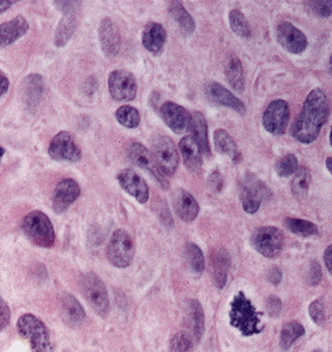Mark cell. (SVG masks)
<instances>
[{
	"label": "cell",
	"mask_w": 332,
	"mask_h": 352,
	"mask_svg": "<svg viewBox=\"0 0 332 352\" xmlns=\"http://www.w3.org/2000/svg\"><path fill=\"white\" fill-rule=\"evenodd\" d=\"M330 116V102L322 89H313L307 95L291 127V136L302 144H313Z\"/></svg>",
	"instance_id": "cell-1"
},
{
	"label": "cell",
	"mask_w": 332,
	"mask_h": 352,
	"mask_svg": "<svg viewBox=\"0 0 332 352\" xmlns=\"http://www.w3.org/2000/svg\"><path fill=\"white\" fill-rule=\"evenodd\" d=\"M229 319L230 325L238 329L244 336H253L263 331L261 314L243 292L236 294L230 302Z\"/></svg>",
	"instance_id": "cell-2"
},
{
	"label": "cell",
	"mask_w": 332,
	"mask_h": 352,
	"mask_svg": "<svg viewBox=\"0 0 332 352\" xmlns=\"http://www.w3.org/2000/svg\"><path fill=\"white\" fill-rule=\"evenodd\" d=\"M23 232L26 238L41 248H52L55 244V230L52 221L41 210H33L23 219Z\"/></svg>",
	"instance_id": "cell-3"
},
{
	"label": "cell",
	"mask_w": 332,
	"mask_h": 352,
	"mask_svg": "<svg viewBox=\"0 0 332 352\" xmlns=\"http://www.w3.org/2000/svg\"><path fill=\"white\" fill-rule=\"evenodd\" d=\"M18 333L25 339L33 352H52L50 333L45 324L33 314H24L16 322Z\"/></svg>",
	"instance_id": "cell-4"
},
{
	"label": "cell",
	"mask_w": 332,
	"mask_h": 352,
	"mask_svg": "<svg viewBox=\"0 0 332 352\" xmlns=\"http://www.w3.org/2000/svg\"><path fill=\"white\" fill-rule=\"evenodd\" d=\"M82 295L95 313L101 318H106L110 314V298L104 281L95 273L82 275L80 281Z\"/></svg>",
	"instance_id": "cell-5"
},
{
	"label": "cell",
	"mask_w": 332,
	"mask_h": 352,
	"mask_svg": "<svg viewBox=\"0 0 332 352\" xmlns=\"http://www.w3.org/2000/svg\"><path fill=\"white\" fill-rule=\"evenodd\" d=\"M136 244L130 233L124 229H118L111 235L109 245H107V259L113 267H127L135 258Z\"/></svg>",
	"instance_id": "cell-6"
},
{
	"label": "cell",
	"mask_w": 332,
	"mask_h": 352,
	"mask_svg": "<svg viewBox=\"0 0 332 352\" xmlns=\"http://www.w3.org/2000/svg\"><path fill=\"white\" fill-rule=\"evenodd\" d=\"M285 238L280 229L276 227H261L250 235L252 247L267 259H275L284 248Z\"/></svg>",
	"instance_id": "cell-7"
},
{
	"label": "cell",
	"mask_w": 332,
	"mask_h": 352,
	"mask_svg": "<svg viewBox=\"0 0 332 352\" xmlns=\"http://www.w3.org/2000/svg\"><path fill=\"white\" fill-rule=\"evenodd\" d=\"M152 156L166 177L173 176L179 164V155L168 136H156L152 141Z\"/></svg>",
	"instance_id": "cell-8"
},
{
	"label": "cell",
	"mask_w": 332,
	"mask_h": 352,
	"mask_svg": "<svg viewBox=\"0 0 332 352\" xmlns=\"http://www.w3.org/2000/svg\"><path fill=\"white\" fill-rule=\"evenodd\" d=\"M127 156L130 158L132 164L140 167L141 170H147L151 176L155 177V179L163 189L170 188L168 178L164 176L161 170L158 168L152 153L147 147H144V144L136 142V141H131L127 146Z\"/></svg>",
	"instance_id": "cell-9"
},
{
	"label": "cell",
	"mask_w": 332,
	"mask_h": 352,
	"mask_svg": "<svg viewBox=\"0 0 332 352\" xmlns=\"http://www.w3.org/2000/svg\"><path fill=\"white\" fill-rule=\"evenodd\" d=\"M49 156L58 162L78 164L82 158V152L71 133L61 131L54 136L50 142Z\"/></svg>",
	"instance_id": "cell-10"
},
{
	"label": "cell",
	"mask_w": 332,
	"mask_h": 352,
	"mask_svg": "<svg viewBox=\"0 0 332 352\" xmlns=\"http://www.w3.org/2000/svg\"><path fill=\"white\" fill-rule=\"evenodd\" d=\"M290 120V107L285 100H274L263 113V126L274 136L285 133Z\"/></svg>",
	"instance_id": "cell-11"
},
{
	"label": "cell",
	"mask_w": 332,
	"mask_h": 352,
	"mask_svg": "<svg viewBox=\"0 0 332 352\" xmlns=\"http://www.w3.org/2000/svg\"><path fill=\"white\" fill-rule=\"evenodd\" d=\"M109 91L111 98L116 101H132L137 95L136 78L130 72L115 70L109 76Z\"/></svg>",
	"instance_id": "cell-12"
},
{
	"label": "cell",
	"mask_w": 332,
	"mask_h": 352,
	"mask_svg": "<svg viewBox=\"0 0 332 352\" xmlns=\"http://www.w3.org/2000/svg\"><path fill=\"white\" fill-rule=\"evenodd\" d=\"M278 41L287 52L300 55L307 50V38L290 21H283L276 28Z\"/></svg>",
	"instance_id": "cell-13"
},
{
	"label": "cell",
	"mask_w": 332,
	"mask_h": 352,
	"mask_svg": "<svg viewBox=\"0 0 332 352\" xmlns=\"http://www.w3.org/2000/svg\"><path fill=\"white\" fill-rule=\"evenodd\" d=\"M98 40L104 56L112 59L118 55L121 47V34L113 20L106 16L98 26Z\"/></svg>",
	"instance_id": "cell-14"
},
{
	"label": "cell",
	"mask_w": 332,
	"mask_h": 352,
	"mask_svg": "<svg viewBox=\"0 0 332 352\" xmlns=\"http://www.w3.org/2000/svg\"><path fill=\"white\" fill-rule=\"evenodd\" d=\"M81 195V188L76 181L71 178H65L60 181L54 189L52 196V209L56 214L64 213L72 203Z\"/></svg>",
	"instance_id": "cell-15"
},
{
	"label": "cell",
	"mask_w": 332,
	"mask_h": 352,
	"mask_svg": "<svg viewBox=\"0 0 332 352\" xmlns=\"http://www.w3.org/2000/svg\"><path fill=\"white\" fill-rule=\"evenodd\" d=\"M118 184L130 196L135 197L138 203H147L150 198V188L144 178L131 168L122 170L118 175Z\"/></svg>",
	"instance_id": "cell-16"
},
{
	"label": "cell",
	"mask_w": 332,
	"mask_h": 352,
	"mask_svg": "<svg viewBox=\"0 0 332 352\" xmlns=\"http://www.w3.org/2000/svg\"><path fill=\"white\" fill-rule=\"evenodd\" d=\"M206 95L212 104H218V106H224L229 107L232 110L238 112L239 115H244L247 112V107L241 98H236L228 89L221 85L219 82H208L206 85Z\"/></svg>",
	"instance_id": "cell-17"
},
{
	"label": "cell",
	"mask_w": 332,
	"mask_h": 352,
	"mask_svg": "<svg viewBox=\"0 0 332 352\" xmlns=\"http://www.w3.org/2000/svg\"><path fill=\"white\" fill-rule=\"evenodd\" d=\"M159 113L164 124H167L177 135L188 130L190 113L181 104L167 101L161 106Z\"/></svg>",
	"instance_id": "cell-18"
},
{
	"label": "cell",
	"mask_w": 332,
	"mask_h": 352,
	"mask_svg": "<svg viewBox=\"0 0 332 352\" xmlns=\"http://www.w3.org/2000/svg\"><path fill=\"white\" fill-rule=\"evenodd\" d=\"M172 202L176 214L183 222H193L199 213V204L196 198L186 189H175L172 195Z\"/></svg>",
	"instance_id": "cell-19"
},
{
	"label": "cell",
	"mask_w": 332,
	"mask_h": 352,
	"mask_svg": "<svg viewBox=\"0 0 332 352\" xmlns=\"http://www.w3.org/2000/svg\"><path fill=\"white\" fill-rule=\"evenodd\" d=\"M210 267H212V275H213V280H214L215 287L218 289H223L227 285L228 280L229 269H230V255L228 250L221 247L212 249L210 255Z\"/></svg>",
	"instance_id": "cell-20"
},
{
	"label": "cell",
	"mask_w": 332,
	"mask_h": 352,
	"mask_svg": "<svg viewBox=\"0 0 332 352\" xmlns=\"http://www.w3.org/2000/svg\"><path fill=\"white\" fill-rule=\"evenodd\" d=\"M29 30V23L25 16L18 15L14 19L0 24V46L12 45L20 38H23Z\"/></svg>",
	"instance_id": "cell-21"
},
{
	"label": "cell",
	"mask_w": 332,
	"mask_h": 352,
	"mask_svg": "<svg viewBox=\"0 0 332 352\" xmlns=\"http://www.w3.org/2000/svg\"><path fill=\"white\" fill-rule=\"evenodd\" d=\"M60 314L69 327H78L86 319V313L82 305L71 294H65L60 302Z\"/></svg>",
	"instance_id": "cell-22"
},
{
	"label": "cell",
	"mask_w": 332,
	"mask_h": 352,
	"mask_svg": "<svg viewBox=\"0 0 332 352\" xmlns=\"http://www.w3.org/2000/svg\"><path fill=\"white\" fill-rule=\"evenodd\" d=\"M167 33L162 24L159 23H148L142 33V44L153 55H158L163 52L166 44Z\"/></svg>",
	"instance_id": "cell-23"
},
{
	"label": "cell",
	"mask_w": 332,
	"mask_h": 352,
	"mask_svg": "<svg viewBox=\"0 0 332 352\" xmlns=\"http://www.w3.org/2000/svg\"><path fill=\"white\" fill-rule=\"evenodd\" d=\"M179 150L182 153L183 162L190 172H199L202 168V151L192 136H186L179 141Z\"/></svg>",
	"instance_id": "cell-24"
},
{
	"label": "cell",
	"mask_w": 332,
	"mask_h": 352,
	"mask_svg": "<svg viewBox=\"0 0 332 352\" xmlns=\"http://www.w3.org/2000/svg\"><path fill=\"white\" fill-rule=\"evenodd\" d=\"M187 319H188L189 327H190V336L193 341L199 342L203 338L204 329H206V318L203 311L202 305L198 300L187 301Z\"/></svg>",
	"instance_id": "cell-25"
},
{
	"label": "cell",
	"mask_w": 332,
	"mask_h": 352,
	"mask_svg": "<svg viewBox=\"0 0 332 352\" xmlns=\"http://www.w3.org/2000/svg\"><path fill=\"white\" fill-rule=\"evenodd\" d=\"M189 130L192 131L193 136L202 153L209 155L210 153V144L208 140V124L206 118L201 112L195 111L190 113V121H189Z\"/></svg>",
	"instance_id": "cell-26"
},
{
	"label": "cell",
	"mask_w": 332,
	"mask_h": 352,
	"mask_svg": "<svg viewBox=\"0 0 332 352\" xmlns=\"http://www.w3.org/2000/svg\"><path fill=\"white\" fill-rule=\"evenodd\" d=\"M78 13H66L59 21L56 32L54 35V44L56 47L64 46L71 40L78 25Z\"/></svg>",
	"instance_id": "cell-27"
},
{
	"label": "cell",
	"mask_w": 332,
	"mask_h": 352,
	"mask_svg": "<svg viewBox=\"0 0 332 352\" xmlns=\"http://www.w3.org/2000/svg\"><path fill=\"white\" fill-rule=\"evenodd\" d=\"M44 94V80L38 74H32L23 82V98L29 107L39 104Z\"/></svg>",
	"instance_id": "cell-28"
},
{
	"label": "cell",
	"mask_w": 332,
	"mask_h": 352,
	"mask_svg": "<svg viewBox=\"0 0 332 352\" xmlns=\"http://www.w3.org/2000/svg\"><path fill=\"white\" fill-rule=\"evenodd\" d=\"M170 16L184 35H190L196 30V21L184 8L182 1H170Z\"/></svg>",
	"instance_id": "cell-29"
},
{
	"label": "cell",
	"mask_w": 332,
	"mask_h": 352,
	"mask_svg": "<svg viewBox=\"0 0 332 352\" xmlns=\"http://www.w3.org/2000/svg\"><path fill=\"white\" fill-rule=\"evenodd\" d=\"M225 76L228 80L229 85L234 89L235 91L243 92L245 89V75L241 60L236 56H232L228 64L225 66Z\"/></svg>",
	"instance_id": "cell-30"
},
{
	"label": "cell",
	"mask_w": 332,
	"mask_h": 352,
	"mask_svg": "<svg viewBox=\"0 0 332 352\" xmlns=\"http://www.w3.org/2000/svg\"><path fill=\"white\" fill-rule=\"evenodd\" d=\"M214 146L215 150L218 151L221 155L230 157L234 160L235 156L238 155V147L235 144L234 138L229 135L228 131L219 129L214 132Z\"/></svg>",
	"instance_id": "cell-31"
},
{
	"label": "cell",
	"mask_w": 332,
	"mask_h": 352,
	"mask_svg": "<svg viewBox=\"0 0 332 352\" xmlns=\"http://www.w3.org/2000/svg\"><path fill=\"white\" fill-rule=\"evenodd\" d=\"M313 181L311 173L307 167H299L294 175L293 182H291V192L296 198H302L307 196L310 184Z\"/></svg>",
	"instance_id": "cell-32"
},
{
	"label": "cell",
	"mask_w": 332,
	"mask_h": 352,
	"mask_svg": "<svg viewBox=\"0 0 332 352\" xmlns=\"http://www.w3.org/2000/svg\"><path fill=\"white\" fill-rule=\"evenodd\" d=\"M305 333V329L304 327L298 322V321H291L285 324L280 333V347L283 350H289L294 342L296 340H299L301 336H304Z\"/></svg>",
	"instance_id": "cell-33"
},
{
	"label": "cell",
	"mask_w": 332,
	"mask_h": 352,
	"mask_svg": "<svg viewBox=\"0 0 332 352\" xmlns=\"http://www.w3.org/2000/svg\"><path fill=\"white\" fill-rule=\"evenodd\" d=\"M229 24L232 32L243 39H249L252 36L250 24L239 9H233L229 12Z\"/></svg>",
	"instance_id": "cell-34"
},
{
	"label": "cell",
	"mask_w": 332,
	"mask_h": 352,
	"mask_svg": "<svg viewBox=\"0 0 332 352\" xmlns=\"http://www.w3.org/2000/svg\"><path fill=\"white\" fill-rule=\"evenodd\" d=\"M285 227H287L291 233L299 236H311L319 233L318 226L315 223L305 219H300V218H285Z\"/></svg>",
	"instance_id": "cell-35"
},
{
	"label": "cell",
	"mask_w": 332,
	"mask_h": 352,
	"mask_svg": "<svg viewBox=\"0 0 332 352\" xmlns=\"http://www.w3.org/2000/svg\"><path fill=\"white\" fill-rule=\"evenodd\" d=\"M239 198H241V206L247 214H255L263 203L261 198L256 196L243 181L239 183Z\"/></svg>",
	"instance_id": "cell-36"
},
{
	"label": "cell",
	"mask_w": 332,
	"mask_h": 352,
	"mask_svg": "<svg viewBox=\"0 0 332 352\" xmlns=\"http://www.w3.org/2000/svg\"><path fill=\"white\" fill-rule=\"evenodd\" d=\"M115 116H116L118 124H122L126 129H136L141 122L140 112L130 104H124V106L118 107L115 112Z\"/></svg>",
	"instance_id": "cell-37"
},
{
	"label": "cell",
	"mask_w": 332,
	"mask_h": 352,
	"mask_svg": "<svg viewBox=\"0 0 332 352\" xmlns=\"http://www.w3.org/2000/svg\"><path fill=\"white\" fill-rule=\"evenodd\" d=\"M243 182L245 183L247 187L252 189L255 195L261 198V202H267V201L272 199L273 192H272L267 184L263 182L261 178L256 176V175H254V173L247 172V175L244 177Z\"/></svg>",
	"instance_id": "cell-38"
},
{
	"label": "cell",
	"mask_w": 332,
	"mask_h": 352,
	"mask_svg": "<svg viewBox=\"0 0 332 352\" xmlns=\"http://www.w3.org/2000/svg\"><path fill=\"white\" fill-rule=\"evenodd\" d=\"M298 168L299 162L294 153H287L285 156L280 157L275 164V172L279 177L293 176Z\"/></svg>",
	"instance_id": "cell-39"
},
{
	"label": "cell",
	"mask_w": 332,
	"mask_h": 352,
	"mask_svg": "<svg viewBox=\"0 0 332 352\" xmlns=\"http://www.w3.org/2000/svg\"><path fill=\"white\" fill-rule=\"evenodd\" d=\"M186 253H187V261H188L190 269L197 274L203 273L206 269V261H204V255H203L201 248L195 243H190L187 247Z\"/></svg>",
	"instance_id": "cell-40"
},
{
	"label": "cell",
	"mask_w": 332,
	"mask_h": 352,
	"mask_svg": "<svg viewBox=\"0 0 332 352\" xmlns=\"http://www.w3.org/2000/svg\"><path fill=\"white\" fill-rule=\"evenodd\" d=\"M307 12L319 18H329L332 14V1L330 0H313L305 1Z\"/></svg>",
	"instance_id": "cell-41"
},
{
	"label": "cell",
	"mask_w": 332,
	"mask_h": 352,
	"mask_svg": "<svg viewBox=\"0 0 332 352\" xmlns=\"http://www.w3.org/2000/svg\"><path fill=\"white\" fill-rule=\"evenodd\" d=\"M193 345L192 336L187 333L179 331L177 333L170 342V352H187Z\"/></svg>",
	"instance_id": "cell-42"
},
{
	"label": "cell",
	"mask_w": 332,
	"mask_h": 352,
	"mask_svg": "<svg viewBox=\"0 0 332 352\" xmlns=\"http://www.w3.org/2000/svg\"><path fill=\"white\" fill-rule=\"evenodd\" d=\"M309 314H310V318L313 320V322L316 325H320V327L325 325L326 320H327L325 301L322 300V299L313 300L309 305Z\"/></svg>",
	"instance_id": "cell-43"
},
{
	"label": "cell",
	"mask_w": 332,
	"mask_h": 352,
	"mask_svg": "<svg viewBox=\"0 0 332 352\" xmlns=\"http://www.w3.org/2000/svg\"><path fill=\"white\" fill-rule=\"evenodd\" d=\"M321 279H322V270L320 267L319 261H313L310 263V267L307 270V283L309 285L315 287V285H319Z\"/></svg>",
	"instance_id": "cell-44"
},
{
	"label": "cell",
	"mask_w": 332,
	"mask_h": 352,
	"mask_svg": "<svg viewBox=\"0 0 332 352\" xmlns=\"http://www.w3.org/2000/svg\"><path fill=\"white\" fill-rule=\"evenodd\" d=\"M55 7L63 14L76 13L81 9V1H54Z\"/></svg>",
	"instance_id": "cell-45"
},
{
	"label": "cell",
	"mask_w": 332,
	"mask_h": 352,
	"mask_svg": "<svg viewBox=\"0 0 332 352\" xmlns=\"http://www.w3.org/2000/svg\"><path fill=\"white\" fill-rule=\"evenodd\" d=\"M10 322V309L7 302L0 298V331H3Z\"/></svg>",
	"instance_id": "cell-46"
},
{
	"label": "cell",
	"mask_w": 332,
	"mask_h": 352,
	"mask_svg": "<svg viewBox=\"0 0 332 352\" xmlns=\"http://www.w3.org/2000/svg\"><path fill=\"white\" fill-rule=\"evenodd\" d=\"M283 302L278 296H270L267 300V309L272 316H278L281 311Z\"/></svg>",
	"instance_id": "cell-47"
},
{
	"label": "cell",
	"mask_w": 332,
	"mask_h": 352,
	"mask_svg": "<svg viewBox=\"0 0 332 352\" xmlns=\"http://www.w3.org/2000/svg\"><path fill=\"white\" fill-rule=\"evenodd\" d=\"M283 279V273L278 267H273L269 269L267 272V280L270 281L274 285H278Z\"/></svg>",
	"instance_id": "cell-48"
},
{
	"label": "cell",
	"mask_w": 332,
	"mask_h": 352,
	"mask_svg": "<svg viewBox=\"0 0 332 352\" xmlns=\"http://www.w3.org/2000/svg\"><path fill=\"white\" fill-rule=\"evenodd\" d=\"M8 89H9V78L0 70V98L8 91Z\"/></svg>",
	"instance_id": "cell-49"
},
{
	"label": "cell",
	"mask_w": 332,
	"mask_h": 352,
	"mask_svg": "<svg viewBox=\"0 0 332 352\" xmlns=\"http://www.w3.org/2000/svg\"><path fill=\"white\" fill-rule=\"evenodd\" d=\"M324 261H325L327 272L332 274V245H329L326 248L325 254H324Z\"/></svg>",
	"instance_id": "cell-50"
},
{
	"label": "cell",
	"mask_w": 332,
	"mask_h": 352,
	"mask_svg": "<svg viewBox=\"0 0 332 352\" xmlns=\"http://www.w3.org/2000/svg\"><path fill=\"white\" fill-rule=\"evenodd\" d=\"M15 1H9V0H0V13H4L7 12L8 9L13 7V4Z\"/></svg>",
	"instance_id": "cell-51"
},
{
	"label": "cell",
	"mask_w": 332,
	"mask_h": 352,
	"mask_svg": "<svg viewBox=\"0 0 332 352\" xmlns=\"http://www.w3.org/2000/svg\"><path fill=\"white\" fill-rule=\"evenodd\" d=\"M331 162H332V158L331 157H329L327 160H326V167H327V170L331 173Z\"/></svg>",
	"instance_id": "cell-52"
},
{
	"label": "cell",
	"mask_w": 332,
	"mask_h": 352,
	"mask_svg": "<svg viewBox=\"0 0 332 352\" xmlns=\"http://www.w3.org/2000/svg\"><path fill=\"white\" fill-rule=\"evenodd\" d=\"M4 153H5V150L3 147H0V161H1V158L4 156Z\"/></svg>",
	"instance_id": "cell-53"
},
{
	"label": "cell",
	"mask_w": 332,
	"mask_h": 352,
	"mask_svg": "<svg viewBox=\"0 0 332 352\" xmlns=\"http://www.w3.org/2000/svg\"><path fill=\"white\" fill-rule=\"evenodd\" d=\"M311 352H324L322 350H313V351Z\"/></svg>",
	"instance_id": "cell-54"
}]
</instances>
